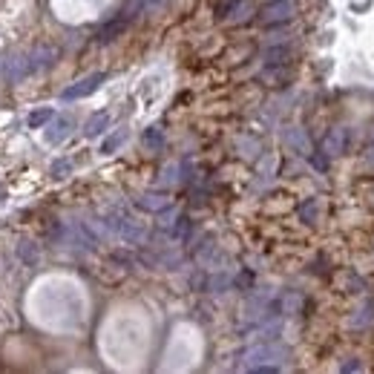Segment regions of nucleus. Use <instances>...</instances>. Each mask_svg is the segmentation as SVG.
Here are the masks:
<instances>
[{
    "label": "nucleus",
    "mask_w": 374,
    "mask_h": 374,
    "mask_svg": "<svg viewBox=\"0 0 374 374\" xmlns=\"http://www.w3.org/2000/svg\"><path fill=\"white\" fill-rule=\"evenodd\" d=\"M124 142H127V130H118L115 135H110V139L101 144V153H115Z\"/></svg>",
    "instance_id": "obj_6"
},
{
    "label": "nucleus",
    "mask_w": 374,
    "mask_h": 374,
    "mask_svg": "<svg viewBox=\"0 0 374 374\" xmlns=\"http://www.w3.org/2000/svg\"><path fill=\"white\" fill-rule=\"evenodd\" d=\"M52 118H55V112H52V110H37V112H32V115H29V127H35V130H37V127H44L46 121H52Z\"/></svg>",
    "instance_id": "obj_7"
},
{
    "label": "nucleus",
    "mask_w": 374,
    "mask_h": 374,
    "mask_svg": "<svg viewBox=\"0 0 374 374\" xmlns=\"http://www.w3.org/2000/svg\"><path fill=\"white\" fill-rule=\"evenodd\" d=\"M288 17H291V3H277V6H268L262 12L265 24H280V21H288Z\"/></svg>",
    "instance_id": "obj_4"
},
{
    "label": "nucleus",
    "mask_w": 374,
    "mask_h": 374,
    "mask_svg": "<svg viewBox=\"0 0 374 374\" xmlns=\"http://www.w3.org/2000/svg\"><path fill=\"white\" fill-rule=\"evenodd\" d=\"M101 81H104V75H101V72H95V75H90V78H81L78 84H72V87L64 90V101H78V98L92 95L98 87H101Z\"/></svg>",
    "instance_id": "obj_1"
},
{
    "label": "nucleus",
    "mask_w": 374,
    "mask_h": 374,
    "mask_svg": "<svg viewBox=\"0 0 374 374\" xmlns=\"http://www.w3.org/2000/svg\"><path fill=\"white\" fill-rule=\"evenodd\" d=\"M107 124H110V115L107 112H95L90 121H87V127H84V133L90 135V139H95V135H101L104 130H107Z\"/></svg>",
    "instance_id": "obj_5"
},
{
    "label": "nucleus",
    "mask_w": 374,
    "mask_h": 374,
    "mask_svg": "<svg viewBox=\"0 0 374 374\" xmlns=\"http://www.w3.org/2000/svg\"><path fill=\"white\" fill-rule=\"evenodd\" d=\"M271 357H282V351H280V348H273V346H260V348H250V351L245 354V366L257 368L262 360H271Z\"/></svg>",
    "instance_id": "obj_2"
},
{
    "label": "nucleus",
    "mask_w": 374,
    "mask_h": 374,
    "mask_svg": "<svg viewBox=\"0 0 374 374\" xmlns=\"http://www.w3.org/2000/svg\"><path fill=\"white\" fill-rule=\"evenodd\" d=\"M139 205H142V207H150V210H162V207H164V202L159 199V196H144Z\"/></svg>",
    "instance_id": "obj_8"
},
{
    "label": "nucleus",
    "mask_w": 374,
    "mask_h": 374,
    "mask_svg": "<svg viewBox=\"0 0 374 374\" xmlns=\"http://www.w3.org/2000/svg\"><path fill=\"white\" fill-rule=\"evenodd\" d=\"M144 142H147V144H153V147H159V144H162V135H159V133H155V130H147V135H144Z\"/></svg>",
    "instance_id": "obj_9"
},
{
    "label": "nucleus",
    "mask_w": 374,
    "mask_h": 374,
    "mask_svg": "<svg viewBox=\"0 0 374 374\" xmlns=\"http://www.w3.org/2000/svg\"><path fill=\"white\" fill-rule=\"evenodd\" d=\"M69 130H72V121H69V118H58V121H52V127H49V133H46V139H49L52 144H61L67 135H69Z\"/></svg>",
    "instance_id": "obj_3"
}]
</instances>
